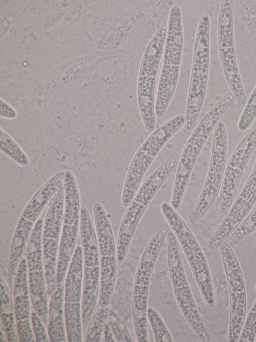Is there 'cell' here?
Wrapping results in <instances>:
<instances>
[{"label":"cell","instance_id":"d6a6232c","mask_svg":"<svg viewBox=\"0 0 256 342\" xmlns=\"http://www.w3.org/2000/svg\"><path fill=\"white\" fill-rule=\"evenodd\" d=\"M0 116L2 118L12 120L18 116V112L16 109L2 98H0Z\"/></svg>","mask_w":256,"mask_h":342},{"label":"cell","instance_id":"f1b7e54d","mask_svg":"<svg viewBox=\"0 0 256 342\" xmlns=\"http://www.w3.org/2000/svg\"><path fill=\"white\" fill-rule=\"evenodd\" d=\"M256 337V300L245 318L238 342H253Z\"/></svg>","mask_w":256,"mask_h":342},{"label":"cell","instance_id":"ac0fdd59","mask_svg":"<svg viewBox=\"0 0 256 342\" xmlns=\"http://www.w3.org/2000/svg\"><path fill=\"white\" fill-rule=\"evenodd\" d=\"M43 225L44 220L40 217L30 234L26 257L32 308L46 325L48 307L42 249Z\"/></svg>","mask_w":256,"mask_h":342},{"label":"cell","instance_id":"8d00e7d4","mask_svg":"<svg viewBox=\"0 0 256 342\" xmlns=\"http://www.w3.org/2000/svg\"><path fill=\"white\" fill-rule=\"evenodd\" d=\"M254 291H255V292H256V286H255Z\"/></svg>","mask_w":256,"mask_h":342},{"label":"cell","instance_id":"44dd1931","mask_svg":"<svg viewBox=\"0 0 256 342\" xmlns=\"http://www.w3.org/2000/svg\"><path fill=\"white\" fill-rule=\"evenodd\" d=\"M30 301L26 260L24 256L17 270L13 293L14 310L18 339L21 342L35 341L31 326Z\"/></svg>","mask_w":256,"mask_h":342},{"label":"cell","instance_id":"5bb4252c","mask_svg":"<svg viewBox=\"0 0 256 342\" xmlns=\"http://www.w3.org/2000/svg\"><path fill=\"white\" fill-rule=\"evenodd\" d=\"M64 209L63 185L50 201L44 221L42 249L46 292L52 295L56 283V267Z\"/></svg>","mask_w":256,"mask_h":342},{"label":"cell","instance_id":"4fadbf2b","mask_svg":"<svg viewBox=\"0 0 256 342\" xmlns=\"http://www.w3.org/2000/svg\"><path fill=\"white\" fill-rule=\"evenodd\" d=\"M100 261L99 303L106 307L111 298L117 268L116 246L112 227L104 207L96 203L92 208Z\"/></svg>","mask_w":256,"mask_h":342},{"label":"cell","instance_id":"9c48e42d","mask_svg":"<svg viewBox=\"0 0 256 342\" xmlns=\"http://www.w3.org/2000/svg\"><path fill=\"white\" fill-rule=\"evenodd\" d=\"M166 239L170 277L178 305L186 321L200 339L202 342H209V334L187 280L178 241L171 229Z\"/></svg>","mask_w":256,"mask_h":342},{"label":"cell","instance_id":"6da1fadb","mask_svg":"<svg viewBox=\"0 0 256 342\" xmlns=\"http://www.w3.org/2000/svg\"><path fill=\"white\" fill-rule=\"evenodd\" d=\"M154 103L156 117L166 113L178 85L184 47V26L180 8L174 5L169 12Z\"/></svg>","mask_w":256,"mask_h":342},{"label":"cell","instance_id":"7a4b0ae2","mask_svg":"<svg viewBox=\"0 0 256 342\" xmlns=\"http://www.w3.org/2000/svg\"><path fill=\"white\" fill-rule=\"evenodd\" d=\"M210 18L204 14L200 19L194 39L190 82L183 133L188 138L195 127L204 100L210 64Z\"/></svg>","mask_w":256,"mask_h":342},{"label":"cell","instance_id":"d590c367","mask_svg":"<svg viewBox=\"0 0 256 342\" xmlns=\"http://www.w3.org/2000/svg\"><path fill=\"white\" fill-rule=\"evenodd\" d=\"M254 237L255 238H256V231L255 232V233L254 234Z\"/></svg>","mask_w":256,"mask_h":342},{"label":"cell","instance_id":"836d02e7","mask_svg":"<svg viewBox=\"0 0 256 342\" xmlns=\"http://www.w3.org/2000/svg\"><path fill=\"white\" fill-rule=\"evenodd\" d=\"M101 341L114 342L116 341L108 325L105 323L103 330Z\"/></svg>","mask_w":256,"mask_h":342},{"label":"cell","instance_id":"f546056e","mask_svg":"<svg viewBox=\"0 0 256 342\" xmlns=\"http://www.w3.org/2000/svg\"><path fill=\"white\" fill-rule=\"evenodd\" d=\"M1 325L3 327L8 341H19L14 310H0Z\"/></svg>","mask_w":256,"mask_h":342},{"label":"cell","instance_id":"d4e9b609","mask_svg":"<svg viewBox=\"0 0 256 342\" xmlns=\"http://www.w3.org/2000/svg\"><path fill=\"white\" fill-rule=\"evenodd\" d=\"M106 323L109 327L116 341H134L128 328L120 318L113 310L108 308H107Z\"/></svg>","mask_w":256,"mask_h":342},{"label":"cell","instance_id":"7402d4cb","mask_svg":"<svg viewBox=\"0 0 256 342\" xmlns=\"http://www.w3.org/2000/svg\"><path fill=\"white\" fill-rule=\"evenodd\" d=\"M48 333L50 341H66L64 313V286L57 283L52 294L48 307Z\"/></svg>","mask_w":256,"mask_h":342},{"label":"cell","instance_id":"8992f818","mask_svg":"<svg viewBox=\"0 0 256 342\" xmlns=\"http://www.w3.org/2000/svg\"><path fill=\"white\" fill-rule=\"evenodd\" d=\"M170 230L168 225H164L152 236L144 251L136 272L132 308L134 327L138 342L149 341L146 313L150 278Z\"/></svg>","mask_w":256,"mask_h":342},{"label":"cell","instance_id":"74e56055","mask_svg":"<svg viewBox=\"0 0 256 342\" xmlns=\"http://www.w3.org/2000/svg\"><path fill=\"white\" fill-rule=\"evenodd\" d=\"M254 341H256V338H255V339H254Z\"/></svg>","mask_w":256,"mask_h":342},{"label":"cell","instance_id":"9a60e30c","mask_svg":"<svg viewBox=\"0 0 256 342\" xmlns=\"http://www.w3.org/2000/svg\"><path fill=\"white\" fill-rule=\"evenodd\" d=\"M230 294L228 341L237 342L245 320L246 294L242 273L238 259L226 242L220 246Z\"/></svg>","mask_w":256,"mask_h":342},{"label":"cell","instance_id":"603a6c76","mask_svg":"<svg viewBox=\"0 0 256 342\" xmlns=\"http://www.w3.org/2000/svg\"><path fill=\"white\" fill-rule=\"evenodd\" d=\"M0 150L19 165L26 166L30 158L19 144L4 129L0 128Z\"/></svg>","mask_w":256,"mask_h":342},{"label":"cell","instance_id":"3957f363","mask_svg":"<svg viewBox=\"0 0 256 342\" xmlns=\"http://www.w3.org/2000/svg\"><path fill=\"white\" fill-rule=\"evenodd\" d=\"M234 103L229 96L223 97L204 115L188 137L179 158L170 204L178 210L201 150L220 119Z\"/></svg>","mask_w":256,"mask_h":342},{"label":"cell","instance_id":"d6986e66","mask_svg":"<svg viewBox=\"0 0 256 342\" xmlns=\"http://www.w3.org/2000/svg\"><path fill=\"white\" fill-rule=\"evenodd\" d=\"M256 147V125L242 138L226 167L220 191V213L225 217L230 208L246 164Z\"/></svg>","mask_w":256,"mask_h":342},{"label":"cell","instance_id":"5b68a950","mask_svg":"<svg viewBox=\"0 0 256 342\" xmlns=\"http://www.w3.org/2000/svg\"><path fill=\"white\" fill-rule=\"evenodd\" d=\"M184 114H177L155 129L134 155L124 179L121 203L127 208L138 190L153 161L164 145L184 126Z\"/></svg>","mask_w":256,"mask_h":342},{"label":"cell","instance_id":"83f0119b","mask_svg":"<svg viewBox=\"0 0 256 342\" xmlns=\"http://www.w3.org/2000/svg\"><path fill=\"white\" fill-rule=\"evenodd\" d=\"M256 118V85L252 91L239 118L238 128L241 132L246 131Z\"/></svg>","mask_w":256,"mask_h":342},{"label":"cell","instance_id":"ba28073f","mask_svg":"<svg viewBox=\"0 0 256 342\" xmlns=\"http://www.w3.org/2000/svg\"><path fill=\"white\" fill-rule=\"evenodd\" d=\"M166 30L167 26L164 25L153 35L144 51L139 68L138 102L143 124L149 132L154 131L156 125L155 88Z\"/></svg>","mask_w":256,"mask_h":342},{"label":"cell","instance_id":"277c9868","mask_svg":"<svg viewBox=\"0 0 256 342\" xmlns=\"http://www.w3.org/2000/svg\"><path fill=\"white\" fill-rule=\"evenodd\" d=\"M180 157L173 155L156 168L140 187L127 207L120 227L117 243L118 262L126 255L134 232L148 206L178 164Z\"/></svg>","mask_w":256,"mask_h":342},{"label":"cell","instance_id":"ffe728a7","mask_svg":"<svg viewBox=\"0 0 256 342\" xmlns=\"http://www.w3.org/2000/svg\"><path fill=\"white\" fill-rule=\"evenodd\" d=\"M256 202V160L253 169L240 194L208 242L214 250L232 234L242 222Z\"/></svg>","mask_w":256,"mask_h":342},{"label":"cell","instance_id":"1f68e13d","mask_svg":"<svg viewBox=\"0 0 256 342\" xmlns=\"http://www.w3.org/2000/svg\"><path fill=\"white\" fill-rule=\"evenodd\" d=\"M14 308L13 299L9 291L6 283L0 276V310Z\"/></svg>","mask_w":256,"mask_h":342},{"label":"cell","instance_id":"e575fe53","mask_svg":"<svg viewBox=\"0 0 256 342\" xmlns=\"http://www.w3.org/2000/svg\"><path fill=\"white\" fill-rule=\"evenodd\" d=\"M1 332H0V341H5L6 337V334L5 333V332L4 331V329L2 326L1 325Z\"/></svg>","mask_w":256,"mask_h":342},{"label":"cell","instance_id":"30bf717a","mask_svg":"<svg viewBox=\"0 0 256 342\" xmlns=\"http://www.w3.org/2000/svg\"><path fill=\"white\" fill-rule=\"evenodd\" d=\"M63 186L64 209L57 261V283H62L66 277L80 226V191L76 179L71 172L66 170Z\"/></svg>","mask_w":256,"mask_h":342},{"label":"cell","instance_id":"4316f807","mask_svg":"<svg viewBox=\"0 0 256 342\" xmlns=\"http://www.w3.org/2000/svg\"><path fill=\"white\" fill-rule=\"evenodd\" d=\"M256 230V207L226 240L233 245Z\"/></svg>","mask_w":256,"mask_h":342},{"label":"cell","instance_id":"8fae6325","mask_svg":"<svg viewBox=\"0 0 256 342\" xmlns=\"http://www.w3.org/2000/svg\"><path fill=\"white\" fill-rule=\"evenodd\" d=\"M234 1H221L218 23L220 60L227 83L238 104L244 107L246 97L236 61L233 24Z\"/></svg>","mask_w":256,"mask_h":342},{"label":"cell","instance_id":"4dcf8cb0","mask_svg":"<svg viewBox=\"0 0 256 342\" xmlns=\"http://www.w3.org/2000/svg\"><path fill=\"white\" fill-rule=\"evenodd\" d=\"M31 326L35 341L47 342L50 341L44 323L38 313L34 309L31 310Z\"/></svg>","mask_w":256,"mask_h":342},{"label":"cell","instance_id":"2e32d148","mask_svg":"<svg viewBox=\"0 0 256 342\" xmlns=\"http://www.w3.org/2000/svg\"><path fill=\"white\" fill-rule=\"evenodd\" d=\"M83 255V288L82 320L86 325L93 312L100 286V261L96 234L94 225L86 223L80 227Z\"/></svg>","mask_w":256,"mask_h":342},{"label":"cell","instance_id":"484cf974","mask_svg":"<svg viewBox=\"0 0 256 342\" xmlns=\"http://www.w3.org/2000/svg\"><path fill=\"white\" fill-rule=\"evenodd\" d=\"M107 316V308L102 307L95 313L86 331L84 341H101Z\"/></svg>","mask_w":256,"mask_h":342},{"label":"cell","instance_id":"cb8c5ba5","mask_svg":"<svg viewBox=\"0 0 256 342\" xmlns=\"http://www.w3.org/2000/svg\"><path fill=\"white\" fill-rule=\"evenodd\" d=\"M147 319L156 342H172V336L161 316L153 307H148Z\"/></svg>","mask_w":256,"mask_h":342},{"label":"cell","instance_id":"52a82bcc","mask_svg":"<svg viewBox=\"0 0 256 342\" xmlns=\"http://www.w3.org/2000/svg\"><path fill=\"white\" fill-rule=\"evenodd\" d=\"M160 211L182 248L206 305L213 307L215 295L210 270L198 241L187 224L170 203L162 202Z\"/></svg>","mask_w":256,"mask_h":342},{"label":"cell","instance_id":"7c38bea8","mask_svg":"<svg viewBox=\"0 0 256 342\" xmlns=\"http://www.w3.org/2000/svg\"><path fill=\"white\" fill-rule=\"evenodd\" d=\"M228 138L224 123L220 120L213 134L210 162L206 179L195 206L190 214V224L198 222L208 211L220 191L226 167Z\"/></svg>","mask_w":256,"mask_h":342},{"label":"cell","instance_id":"e0dca14e","mask_svg":"<svg viewBox=\"0 0 256 342\" xmlns=\"http://www.w3.org/2000/svg\"><path fill=\"white\" fill-rule=\"evenodd\" d=\"M83 288L82 247H76L65 277L64 313L66 338L70 342L82 341V300Z\"/></svg>","mask_w":256,"mask_h":342}]
</instances>
